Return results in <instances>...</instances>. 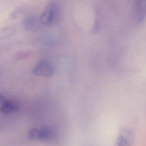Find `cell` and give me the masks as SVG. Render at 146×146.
Segmentation results:
<instances>
[{"label": "cell", "instance_id": "ba28073f", "mask_svg": "<svg viewBox=\"0 0 146 146\" xmlns=\"http://www.w3.org/2000/svg\"><path fill=\"white\" fill-rule=\"evenodd\" d=\"M9 101V100L7 99L3 96L0 95V111L2 113H3L4 112L8 104Z\"/></svg>", "mask_w": 146, "mask_h": 146}, {"label": "cell", "instance_id": "277c9868", "mask_svg": "<svg viewBox=\"0 0 146 146\" xmlns=\"http://www.w3.org/2000/svg\"><path fill=\"white\" fill-rule=\"evenodd\" d=\"M136 20L138 23H141L146 15V0H137L135 8Z\"/></svg>", "mask_w": 146, "mask_h": 146}, {"label": "cell", "instance_id": "5b68a950", "mask_svg": "<svg viewBox=\"0 0 146 146\" xmlns=\"http://www.w3.org/2000/svg\"><path fill=\"white\" fill-rule=\"evenodd\" d=\"M56 134L55 131L53 128L49 127H44L39 129L38 140L49 141L54 139Z\"/></svg>", "mask_w": 146, "mask_h": 146}, {"label": "cell", "instance_id": "3957f363", "mask_svg": "<svg viewBox=\"0 0 146 146\" xmlns=\"http://www.w3.org/2000/svg\"><path fill=\"white\" fill-rule=\"evenodd\" d=\"M133 137V133L131 130L123 129L117 138L115 146H131Z\"/></svg>", "mask_w": 146, "mask_h": 146}, {"label": "cell", "instance_id": "9c48e42d", "mask_svg": "<svg viewBox=\"0 0 146 146\" xmlns=\"http://www.w3.org/2000/svg\"><path fill=\"white\" fill-rule=\"evenodd\" d=\"M100 25L98 21H95L94 25L92 29V33H97L99 30Z\"/></svg>", "mask_w": 146, "mask_h": 146}, {"label": "cell", "instance_id": "8992f818", "mask_svg": "<svg viewBox=\"0 0 146 146\" xmlns=\"http://www.w3.org/2000/svg\"><path fill=\"white\" fill-rule=\"evenodd\" d=\"M36 20V18L33 15L27 16L24 20V27L27 30L31 29L35 25Z\"/></svg>", "mask_w": 146, "mask_h": 146}, {"label": "cell", "instance_id": "7a4b0ae2", "mask_svg": "<svg viewBox=\"0 0 146 146\" xmlns=\"http://www.w3.org/2000/svg\"><path fill=\"white\" fill-rule=\"evenodd\" d=\"M54 72L51 64L47 61L40 62L33 70L32 73L36 75L41 76H50Z\"/></svg>", "mask_w": 146, "mask_h": 146}, {"label": "cell", "instance_id": "6da1fadb", "mask_svg": "<svg viewBox=\"0 0 146 146\" xmlns=\"http://www.w3.org/2000/svg\"><path fill=\"white\" fill-rule=\"evenodd\" d=\"M59 15V6L56 3L49 4L40 17V21L47 25H52L58 20Z\"/></svg>", "mask_w": 146, "mask_h": 146}, {"label": "cell", "instance_id": "52a82bcc", "mask_svg": "<svg viewBox=\"0 0 146 146\" xmlns=\"http://www.w3.org/2000/svg\"><path fill=\"white\" fill-rule=\"evenodd\" d=\"M28 138L32 140H38L39 138V129L33 128L29 131L28 134Z\"/></svg>", "mask_w": 146, "mask_h": 146}]
</instances>
